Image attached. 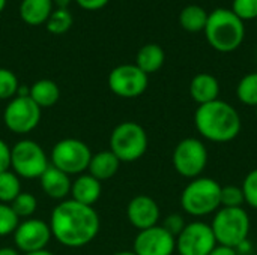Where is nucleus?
<instances>
[{
  "mask_svg": "<svg viewBox=\"0 0 257 255\" xmlns=\"http://www.w3.org/2000/svg\"><path fill=\"white\" fill-rule=\"evenodd\" d=\"M48 225L53 239L62 246L78 249L95 240L101 228V219L95 207L66 198L53 209Z\"/></svg>",
  "mask_w": 257,
  "mask_h": 255,
  "instance_id": "1",
  "label": "nucleus"
},
{
  "mask_svg": "<svg viewBox=\"0 0 257 255\" xmlns=\"http://www.w3.org/2000/svg\"><path fill=\"white\" fill-rule=\"evenodd\" d=\"M194 126L202 138L211 143L224 144L233 141L241 134L242 120L232 104L217 99L197 107L194 113Z\"/></svg>",
  "mask_w": 257,
  "mask_h": 255,
  "instance_id": "2",
  "label": "nucleus"
},
{
  "mask_svg": "<svg viewBox=\"0 0 257 255\" xmlns=\"http://www.w3.org/2000/svg\"><path fill=\"white\" fill-rule=\"evenodd\" d=\"M208 44L218 53L238 50L245 39V24L230 9L218 8L208 15L203 30Z\"/></svg>",
  "mask_w": 257,
  "mask_h": 255,
  "instance_id": "3",
  "label": "nucleus"
},
{
  "mask_svg": "<svg viewBox=\"0 0 257 255\" xmlns=\"http://www.w3.org/2000/svg\"><path fill=\"white\" fill-rule=\"evenodd\" d=\"M221 185L212 177H196L190 180L181 192L179 203L185 215L205 218L214 215L221 207Z\"/></svg>",
  "mask_w": 257,
  "mask_h": 255,
  "instance_id": "4",
  "label": "nucleus"
},
{
  "mask_svg": "<svg viewBox=\"0 0 257 255\" xmlns=\"http://www.w3.org/2000/svg\"><path fill=\"white\" fill-rule=\"evenodd\" d=\"M217 245L236 248L248 239L251 219L244 207H220L211 219Z\"/></svg>",
  "mask_w": 257,
  "mask_h": 255,
  "instance_id": "5",
  "label": "nucleus"
},
{
  "mask_svg": "<svg viewBox=\"0 0 257 255\" xmlns=\"http://www.w3.org/2000/svg\"><path fill=\"white\" fill-rule=\"evenodd\" d=\"M149 138L146 129L133 120L114 126L110 135V150L120 162H136L148 152Z\"/></svg>",
  "mask_w": 257,
  "mask_h": 255,
  "instance_id": "6",
  "label": "nucleus"
},
{
  "mask_svg": "<svg viewBox=\"0 0 257 255\" xmlns=\"http://www.w3.org/2000/svg\"><path fill=\"white\" fill-rule=\"evenodd\" d=\"M48 167L50 159L39 143L23 138L11 147V170L20 179H39Z\"/></svg>",
  "mask_w": 257,
  "mask_h": 255,
  "instance_id": "7",
  "label": "nucleus"
},
{
  "mask_svg": "<svg viewBox=\"0 0 257 255\" xmlns=\"http://www.w3.org/2000/svg\"><path fill=\"white\" fill-rule=\"evenodd\" d=\"M209 152L206 144L196 137H187L181 140L172 155V164L175 171L184 179L193 180L200 177L208 167Z\"/></svg>",
  "mask_w": 257,
  "mask_h": 255,
  "instance_id": "8",
  "label": "nucleus"
},
{
  "mask_svg": "<svg viewBox=\"0 0 257 255\" xmlns=\"http://www.w3.org/2000/svg\"><path fill=\"white\" fill-rule=\"evenodd\" d=\"M90 147L77 138H63L57 141L50 153V164L68 176H80L87 171L90 158Z\"/></svg>",
  "mask_w": 257,
  "mask_h": 255,
  "instance_id": "9",
  "label": "nucleus"
},
{
  "mask_svg": "<svg viewBox=\"0 0 257 255\" xmlns=\"http://www.w3.org/2000/svg\"><path fill=\"white\" fill-rule=\"evenodd\" d=\"M42 110L30 99V96H15L8 101L3 111L5 126L17 135H26L36 129L41 122Z\"/></svg>",
  "mask_w": 257,
  "mask_h": 255,
  "instance_id": "10",
  "label": "nucleus"
},
{
  "mask_svg": "<svg viewBox=\"0 0 257 255\" xmlns=\"http://www.w3.org/2000/svg\"><path fill=\"white\" fill-rule=\"evenodd\" d=\"M148 84L149 75L145 74L136 63L119 65L108 74V87L119 98H139L146 92Z\"/></svg>",
  "mask_w": 257,
  "mask_h": 255,
  "instance_id": "11",
  "label": "nucleus"
},
{
  "mask_svg": "<svg viewBox=\"0 0 257 255\" xmlns=\"http://www.w3.org/2000/svg\"><path fill=\"white\" fill-rule=\"evenodd\" d=\"M215 246L217 240L211 225L200 219L187 222L176 237V252L179 255H209Z\"/></svg>",
  "mask_w": 257,
  "mask_h": 255,
  "instance_id": "12",
  "label": "nucleus"
},
{
  "mask_svg": "<svg viewBox=\"0 0 257 255\" xmlns=\"http://www.w3.org/2000/svg\"><path fill=\"white\" fill-rule=\"evenodd\" d=\"M12 236H14L15 248L23 254L47 249L50 240L53 239L48 222L38 218H29L20 221Z\"/></svg>",
  "mask_w": 257,
  "mask_h": 255,
  "instance_id": "13",
  "label": "nucleus"
},
{
  "mask_svg": "<svg viewBox=\"0 0 257 255\" xmlns=\"http://www.w3.org/2000/svg\"><path fill=\"white\" fill-rule=\"evenodd\" d=\"M133 251L137 255H173L176 252V237L163 225H155L137 233Z\"/></svg>",
  "mask_w": 257,
  "mask_h": 255,
  "instance_id": "14",
  "label": "nucleus"
},
{
  "mask_svg": "<svg viewBox=\"0 0 257 255\" xmlns=\"http://www.w3.org/2000/svg\"><path fill=\"white\" fill-rule=\"evenodd\" d=\"M161 218V210L158 203L145 194L136 195L130 200L126 206V219L139 231L158 225Z\"/></svg>",
  "mask_w": 257,
  "mask_h": 255,
  "instance_id": "15",
  "label": "nucleus"
},
{
  "mask_svg": "<svg viewBox=\"0 0 257 255\" xmlns=\"http://www.w3.org/2000/svg\"><path fill=\"white\" fill-rule=\"evenodd\" d=\"M39 183L42 192L53 200L63 201L66 200L68 195H71V186H72L71 176L57 170L51 164L39 177Z\"/></svg>",
  "mask_w": 257,
  "mask_h": 255,
  "instance_id": "16",
  "label": "nucleus"
},
{
  "mask_svg": "<svg viewBox=\"0 0 257 255\" xmlns=\"http://www.w3.org/2000/svg\"><path fill=\"white\" fill-rule=\"evenodd\" d=\"M102 194V185L99 180H96L93 176L89 173H83L72 180L71 186V200L84 204V206H92L101 198Z\"/></svg>",
  "mask_w": 257,
  "mask_h": 255,
  "instance_id": "17",
  "label": "nucleus"
},
{
  "mask_svg": "<svg viewBox=\"0 0 257 255\" xmlns=\"http://www.w3.org/2000/svg\"><path fill=\"white\" fill-rule=\"evenodd\" d=\"M190 96L197 105L209 104L220 99V83L208 72H200L193 77L190 83Z\"/></svg>",
  "mask_w": 257,
  "mask_h": 255,
  "instance_id": "18",
  "label": "nucleus"
},
{
  "mask_svg": "<svg viewBox=\"0 0 257 255\" xmlns=\"http://www.w3.org/2000/svg\"><path fill=\"white\" fill-rule=\"evenodd\" d=\"M120 161L116 158V155L108 149V150H101L98 153H93L87 167V173L93 176L96 180L104 182L116 176L120 167Z\"/></svg>",
  "mask_w": 257,
  "mask_h": 255,
  "instance_id": "19",
  "label": "nucleus"
},
{
  "mask_svg": "<svg viewBox=\"0 0 257 255\" xmlns=\"http://www.w3.org/2000/svg\"><path fill=\"white\" fill-rule=\"evenodd\" d=\"M29 96L41 110L50 108V107L56 105L57 101L60 99V89H59L57 83H54L53 80L42 78V80L35 81L30 86Z\"/></svg>",
  "mask_w": 257,
  "mask_h": 255,
  "instance_id": "20",
  "label": "nucleus"
},
{
  "mask_svg": "<svg viewBox=\"0 0 257 255\" xmlns=\"http://www.w3.org/2000/svg\"><path fill=\"white\" fill-rule=\"evenodd\" d=\"M53 12V0H21L20 17L30 26H39L47 23Z\"/></svg>",
  "mask_w": 257,
  "mask_h": 255,
  "instance_id": "21",
  "label": "nucleus"
},
{
  "mask_svg": "<svg viewBox=\"0 0 257 255\" xmlns=\"http://www.w3.org/2000/svg\"><path fill=\"white\" fill-rule=\"evenodd\" d=\"M166 60V53L163 47L158 44H146L143 45L136 57V65L145 72V74H154L160 71L164 65Z\"/></svg>",
  "mask_w": 257,
  "mask_h": 255,
  "instance_id": "22",
  "label": "nucleus"
},
{
  "mask_svg": "<svg viewBox=\"0 0 257 255\" xmlns=\"http://www.w3.org/2000/svg\"><path fill=\"white\" fill-rule=\"evenodd\" d=\"M208 12L199 5H187L179 14V24L190 33L203 32L208 23Z\"/></svg>",
  "mask_w": 257,
  "mask_h": 255,
  "instance_id": "23",
  "label": "nucleus"
},
{
  "mask_svg": "<svg viewBox=\"0 0 257 255\" xmlns=\"http://www.w3.org/2000/svg\"><path fill=\"white\" fill-rule=\"evenodd\" d=\"M20 194H21L20 177L12 170L0 173V203L11 204Z\"/></svg>",
  "mask_w": 257,
  "mask_h": 255,
  "instance_id": "24",
  "label": "nucleus"
},
{
  "mask_svg": "<svg viewBox=\"0 0 257 255\" xmlns=\"http://www.w3.org/2000/svg\"><path fill=\"white\" fill-rule=\"evenodd\" d=\"M236 98L247 107H257V72L244 75L236 86Z\"/></svg>",
  "mask_w": 257,
  "mask_h": 255,
  "instance_id": "25",
  "label": "nucleus"
},
{
  "mask_svg": "<svg viewBox=\"0 0 257 255\" xmlns=\"http://www.w3.org/2000/svg\"><path fill=\"white\" fill-rule=\"evenodd\" d=\"M9 206L12 207L15 215L20 218V221L21 219H29L38 210V200H36V197L32 192L21 191V194Z\"/></svg>",
  "mask_w": 257,
  "mask_h": 255,
  "instance_id": "26",
  "label": "nucleus"
},
{
  "mask_svg": "<svg viewBox=\"0 0 257 255\" xmlns=\"http://www.w3.org/2000/svg\"><path fill=\"white\" fill-rule=\"evenodd\" d=\"M72 14L69 12V9H60L57 8L56 11H53L47 20V29L48 32L54 33V35H60L65 33L71 29L72 26Z\"/></svg>",
  "mask_w": 257,
  "mask_h": 255,
  "instance_id": "27",
  "label": "nucleus"
},
{
  "mask_svg": "<svg viewBox=\"0 0 257 255\" xmlns=\"http://www.w3.org/2000/svg\"><path fill=\"white\" fill-rule=\"evenodd\" d=\"M20 83L17 75L6 68H0V101H11L17 96Z\"/></svg>",
  "mask_w": 257,
  "mask_h": 255,
  "instance_id": "28",
  "label": "nucleus"
},
{
  "mask_svg": "<svg viewBox=\"0 0 257 255\" xmlns=\"http://www.w3.org/2000/svg\"><path fill=\"white\" fill-rule=\"evenodd\" d=\"M20 224V218L15 215L9 204L0 203V237H6L14 234Z\"/></svg>",
  "mask_w": 257,
  "mask_h": 255,
  "instance_id": "29",
  "label": "nucleus"
},
{
  "mask_svg": "<svg viewBox=\"0 0 257 255\" xmlns=\"http://www.w3.org/2000/svg\"><path fill=\"white\" fill-rule=\"evenodd\" d=\"M245 198L241 186L226 185L221 188V207H244Z\"/></svg>",
  "mask_w": 257,
  "mask_h": 255,
  "instance_id": "30",
  "label": "nucleus"
},
{
  "mask_svg": "<svg viewBox=\"0 0 257 255\" xmlns=\"http://www.w3.org/2000/svg\"><path fill=\"white\" fill-rule=\"evenodd\" d=\"M242 192L245 198V204L257 210V168L251 170L242 180Z\"/></svg>",
  "mask_w": 257,
  "mask_h": 255,
  "instance_id": "31",
  "label": "nucleus"
},
{
  "mask_svg": "<svg viewBox=\"0 0 257 255\" xmlns=\"http://www.w3.org/2000/svg\"><path fill=\"white\" fill-rule=\"evenodd\" d=\"M230 11L244 23L257 20V0H233Z\"/></svg>",
  "mask_w": 257,
  "mask_h": 255,
  "instance_id": "32",
  "label": "nucleus"
},
{
  "mask_svg": "<svg viewBox=\"0 0 257 255\" xmlns=\"http://www.w3.org/2000/svg\"><path fill=\"white\" fill-rule=\"evenodd\" d=\"M185 225H187V221L182 213H170L163 221V227L175 237H178L182 233Z\"/></svg>",
  "mask_w": 257,
  "mask_h": 255,
  "instance_id": "33",
  "label": "nucleus"
},
{
  "mask_svg": "<svg viewBox=\"0 0 257 255\" xmlns=\"http://www.w3.org/2000/svg\"><path fill=\"white\" fill-rule=\"evenodd\" d=\"M11 170V146L0 138V173Z\"/></svg>",
  "mask_w": 257,
  "mask_h": 255,
  "instance_id": "34",
  "label": "nucleus"
},
{
  "mask_svg": "<svg viewBox=\"0 0 257 255\" xmlns=\"http://www.w3.org/2000/svg\"><path fill=\"white\" fill-rule=\"evenodd\" d=\"M81 8L87 9V11H95V9H101L104 8L108 0H75Z\"/></svg>",
  "mask_w": 257,
  "mask_h": 255,
  "instance_id": "35",
  "label": "nucleus"
},
{
  "mask_svg": "<svg viewBox=\"0 0 257 255\" xmlns=\"http://www.w3.org/2000/svg\"><path fill=\"white\" fill-rule=\"evenodd\" d=\"M209 255H238L235 248L230 246H223V245H217Z\"/></svg>",
  "mask_w": 257,
  "mask_h": 255,
  "instance_id": "36",
  "label": "nucleus"
},
{
  "mask_svg": "<svg viewBox=\"0 0 257 255\" xmlns=\"http://www.w3.org/2000/svg\"><path fill=\"white\" fill-rule=\"evenodd\" d=\"M235 249H236L238 255H250L253 252V245H251V242L247 239V240H244L241 245H238Z\"/></svg>",
  "mask_w": 257,
  "mask_h": 255,
  "instance_id": "37",
  "label": "nucleus"
},
{
  "mask_svg": "<svg viewBox=\"0 0 257 255\" xmlns=\"http://www.w3.org/2000/svg\"><path fill=\"white\" fill-rule=\"evenodd\" d=\"M0 255H21L20 251L17 248H12V246H3L0 248Z\"/></svg>",
  "mask_w": 257,
  "mask_h": 255,
  "instance_id": "38",
  "label": "nucleus"
},
{
  "mask_svg": "<svg viewBox=\"0 0 257 255\" xmlns=\"http://www.w3.org/2000/svg\"><path fill=\"white\" fill-rule=\"evenodd\" d=\"M54 3L60 9H68V5L71 3V0H54Z\"/></svg>",
  "mask_w": 257,
  "mask_h": 255,
  "instance_id": "39",
  "label": "nucleus"
},
{
  "mask_svg": "<svg viewBox=\"0 0 257 255\" xmlns=\"http://www.w3.org/2000/svg\"><path fill=\"white\" fill-rule=\"evenodd\" d=\"M23 255H54L51 251H48V249H41V251H35V252H27V254H23Z\"/></svg>",
  "mask_w": 257,
  "mask_h": 255,
  "instance_id": "40",
  "label": "nucleus"
},
{
  "mask_svg": "<svg viewBox=\"0 0 257 255\" xmlns=\"http://www.w3.org/2000/svg\"><path fill=\"white\" fill-rule=\"evenodd\" d=\"M111 255H137L134 251H117V252H114V254Z\"/></svg>",
  "mask_w": 257,
  "mask_h": 255,
  "instance_id": "41",
  "label": "nucleus"
},
{
  "mask_svg": "<svg viewBox=\"0 0 257 255\" xmlns=\"http://www.w3.org/2000/svg\"><path fill=\"white\" fill-rule=\"evenodd\" d=\"M5 6H6V0H0V12L5 9Z\"/></svg>",
  "mask_w": 257,
  "mask_h": 255,
  "instance_id": "42",
  "label": "nucleus"
},
{
  "mask_svg": "<svg viewBox=\"0 0 257 255\" xmlns=\"http://www.w3.org/2000/svg\"><path fill=\"white\" fill-rule=\"evenodd\" d=\"M256 117H257V107H256Z\"/></svg>",
  "mask_w": 257,
  "mask_h": 255,
  "instance_id": "43",
  "label": "nucleus"
},
{
  "mask_svg": "<svg viewBox=\"0 0 257 255\" xmlns=\"http://www.w3.org/2000/svg\"><path fill=\"white\" fill-rule=\"evenodd\" d=\"M256 21H257V20H256Z\"/></svg>",
  "mask_w": 257,
  "mask_h": 255,
  "instance_id": "44",
  "label": "nucleus"
}]
</instances>
